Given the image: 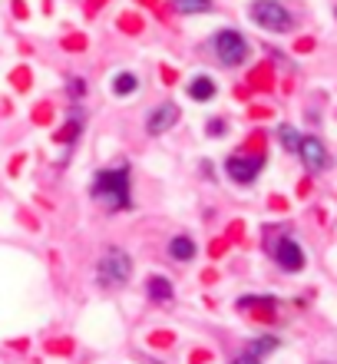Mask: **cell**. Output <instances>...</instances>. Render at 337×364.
Here are the masks:
<instances>
[{
    "instance_id": "obj_16",
    "label": "cell",
    "mask_w": 337,
    "mask_h": 364,
    "mask_svg": "<svg viewBox=\"0 0 337 364\" xmlns=\"http://www.w3.org/2000/svg\"><path fill=\"white\" fill-rule=\"evenodd\" d=\"M77 133H79V119H77V123H70V126H63V129L57 133V139H60V143H73V139H77Z\"/></svg>"
},
{
    "instance_id": "obj_2",
    "label": "cell",
    "mask_w": 337,
    "mask_h": 364,
    "mask_svg": "<svg viewBox=\"0 0 337 364\" xmlns=\"http://www.w3.org/2000/svg\"><path fill=\"white\" fill-rule=\"evenodd\" d=\"M133 278V259L126 255L123 249H106V255L99 259L96 265V282L103 288H123L126 282Z\"/></svg>"
},
{
    "instance_id": "obj_3",
    "label": "cell",
    "mask_w": 337,
    "mask_h": 364,
    "mask_svg": "<svg viewBox=\"0 0 337 364\" xmlns=\"http://www.w3.org/2000/svg\"><path fill=\"white\" fill-rule=\"evenodd\" d=\"M248 17L255 20L261 30H268V33H288V30L294 27V17L281 7L278 0H255L248 7Z\"/></svg>"
},
{
    "instance_id": "obj_17",
    "label": "cell",
    "mask_w": 337,
    "mask_h": 364,
    "mask_svg": "<svg viewBox=\"0 0 337 364\" xmlns=\"http://www.w3.org/2000/svg\"><path fill=\"white\" fill-rule=\"evenodd\" d=\"M209 133H212V136H222L225 133V123H222V119H212V123H209Z\"/></svg>"
},
{
    "instance_id": "obj_6",
    "label": "cell",
    "mask_w": 337,
    "mask_h": 364,
    "mask_svg": "<svg viewBox=\"0 0 337 364\" xmlns=\"http://www.w3.org/2000/svg\"><path fill=\"white\" fill-rule=\"evenodd\" d=\"M271 252H275V262H278L284 272H301L304 269V252H301V245L294 239H288V235L275 242V249Z\"/></svg>"
},
{
    "instance_id": "obj_14",
    "label": "cell",
    "mask_w": 337,
    "mask_h": 364,
    "mask_svg": "<svg viewBox=\"0 0 337 364\" xmlns=\"http://www.w3.org/2000/svg\"><path fill=\"white\" fill-rule=\"evenodd\" d=\"M172 7L179 14H209L212 10V0H172Z\"/></svg>"
},
{
    "instance_id": "obj_1",
    "label": "cell",
    "mask_w": 337,
    "mask_h": 364,
    "mask_svg": "<svg viewBox=\"0 0 337 364\" xmlns=\"http://www.w3.org/2000/svg\"><path fill=\"white\" fill-rule=\"evenodd\" d=\"M93 196L99 202H106L109 212L129 209L133 199H129V166H119V169H103L93 179Z\"/></svg>"
},
{
    "instance_id": "obj_11",
    "label": "cell",
    "mask_w": 337,
    "mask_h": 364,
    "mask_svg": "<svg viewBox=\"0 0 337 364\" xmlns=\"http://www.w3.org/2000/svg\"><path fill=\"white\" fill-rule=\"evenodd\" d=\"M145 291H149L153 301H169V298H172V282L162 278V275H153L149 282H145Z\"/></svg>"
},
{
    "instance_id": "obj_7",
    "label": "cell",
    "mask_w": 337,
    "mask_h": 364,
    "mask_svg": "<svg viewBox=\"0 0 337 364\" xmlns=\"http://www.w3.org/2000/svg\"><path fill=\"white\" fill-rule=\"evenodd\" d=\"M298 156L304 159V166H308V169H314V173H321V169H328V166H331V156H328V149L321 146L318 136H301Z\"/></svg>"
},
{
    "instance_id": "obj_12",
    "label": "cell",
    "mask_w": 337,
    "mask_h": 364,
    "mask_svg": "<svg viewBox=\"0 0 337 364\" xmlns=\"http://www.w3.org/2000/svg\"><path fill=\"white\" fill-rule=\"evenodd\" d=\"M278 345H281V341L275 335H265V338H258V341H251V345H248V355L258 358V361H265L268 355H275V351H278Z\"/></svg>"
},
{
    "instance_id": "obj_9",
    "label": "cell",
    "mask_w": 337,
    "mask_h": 364,
    "mask_svg": "<svg viewBox=\"0 0 337 364\" xmlns=\"http://www.w3.org/2000/svg\"><path fill=\"white\" fill-rule=\"evenodd\" d=\"M215 93H219V87H215L212 77H195L192 83H189V96H192V100H199V103L215 100Z\"/></svg>"
},
{
    "instance_id": "obj_8",
    "label": "cell",
    "mask_w": 337,
    "mask_h": 364,
    "mask_svg": "<svg viewBox=\"0 0 337 364\" xmlns=\"http://www.w3.org/2000/svg\"><path fill=\"white\" fill-rule=\"evenodd\" d=\"M175 123H179V106H175V103H162V106H155L153 113L145 116V133H149V136H162V133H169Z\"/></svg>"
},
{
    "instance_id": "obj_5",
    "label": "cell",
    "mask_w": 337,
    "mask_h": 364,
    "mask_svg": "<svg viewBox=\"0 0 337 364\" xmlns=\"http://www.w3.org/2000/svg\"><path fill=\"white\" fill-rule=\"evenodd\" d=\"M225 173H228L231 182H241V186H248V182L258 179L261 159H255V156H231L228 163H225Z\"/></svg>"
},
{
    "instance_id": "obj_10",
    "label": "cell",
    "mask_w": 337,
    "mask_h": 364,
    "mask_svg": "<svg viewBox=\"0 0 337 364\" xmlns=\"http://www.w3.org/2000/svg\"><path fill=\"white\" fill-rule=\"evenodd\" d=\"M169 255H172L175 262H192L195 259V242L189 239V235H175V239L169 242Z\"/></svg>"
},
{
    "instance_id": "obj_18",
    "label": "cell",
    "mask_w": 337,
    "mask_h": 364,
    "mask_svg": "<svg viewBox=\"0 0 337 364\" xmlns=\"http://www.w3.org/2000/svg\"><path fill=\"white\" fill-rule=\"evenodd\" d=\"M228 364H261V361H258V358H251L248 351H245V355H238L235 361H228Z\"/></svg>"
},
{
    "instance_id": "obj_15",
    "label": "cell",
    "mask_w": 337,
    "mask_h": 364,
    "mask_svg": "<svg viewBox=\"0 0 337 364\" xmlns=\"http://www.w3.org/2000/svg\"><path fill=\"white\" fill-rule=\"evenodd\" d=\"M278 139H281V146H284L288 153H298L301 136H298V129H294V126H281V129H278Z\"/></svg>"
},
{
    "instance_id": "obj_13",
    "label": "cell",
    "mask_w": 337,
    "mask_h": 364,
    "mask_svg": "<svg viewBox=\"0 0 337 364\" xmlns=\"http://www.w3.org/2000/svg\"><path fill=\"white\" fill-rule=\"evenodd\" d=\"M136 90H139L136 73H116V80H113V93L116 96H133Z\"/></svg>"
},
{
    "instance_id": "obj_4",
    "label": "cell",
    "mask_w": 337,
    "mask_h": 364,
    "mask_svg": "<svg viewBox=\"0 0 337 364\" xmlns=\"http://www.w3.org/2000/svg\"><path fill=\"white\" fill-rule=\"evenodd\" d=\"M212 47H215V57L222 60L225 67H241V63L248 60V43H245V37H241L238 30H222V33H215Z\"/></svg>"
}]
</instances>
